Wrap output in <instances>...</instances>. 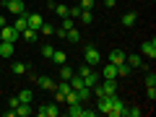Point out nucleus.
<instances>
[{
    "mask_svg": "<svg viewBox=\"0 0 156 117\" xmlns=\"http://www.w3.org/2000/svg\"><path fill=\"white\" fill-rule=\"evenodd\" d=\"M21 39H23V42H29V44H34V42H37V39H39V31H34V29H23V31H21Z\"/></svg>",
    "mask_w": 156,
    "mask_h": 117,
    "instance_id": "4468645a",
    "label": "nucleus"
},
{
    "mask_svg": "<svg viewBox=\"0 0 156 117\" xmlns=\"http://www.w3.org/2000/svg\"><path fill=\"white\" fill-rule=\"evenodd\" d=\"M13 29H16L18 34L26 29V13H18V16H16V23H13Z\"/></svg>",
    "mask_w": 156,
    "mask_h": 117,
    "instance_id": "6ab92c4d",
    "label": "nucleus"
},
{
    "mask_svg": "<svg viewBox=\"0 0 156 117\" xmlns=\"http://www.w3.org/2000/svg\"><path fill=\"white\" fill-rule=\"evenodd\" d=\"M0 26H5V18H3V16H0Z\"/></svg>",
    "mask_w": 156,
    "mask_h": 117,
    "instance_id": "f704fd0d",
    "label": "nucleus"
},
{
    "mask_svg": "<svg viewBox=\"0 0 156 117\" xmlns=\"http://www.w3.org/2000/svg\"><path fill=\"white\" fill-rule=\"evenodd\" d=\"M101 78H104V81H117V65L107 62V65L101 68Z\"/></svg>",
    "mask_w": 156,
    "mask_h": 117,
    "instance_id": "9d476101",
    "label": "nucleus"
},
{
    "mask_svg": "<svg viewBox=\"0 0 156 117\" xmlns=\"http://www.w3.org/2000/svg\"><path fill=\"white\" fill-rule=\"evenodd\" d=\"M11 70L16 73V76H23V73L29 70V65H26V62H13V65H11Z\"/></svg>",
    "mask_w": 156,
    "mask_h": 117,
    "instance_id": "5701e85b",
    "label": "nucleus"
},
{
    "mask_svg": "<svg viewBox=\"0 0 156 117\" xmlns=\"http://www.w3.org/2000/svg\"><path fill=\"white\" fill-rule=\"evenodd\" d=\"M70 76H73V68H68V62L60 65V81H70Z\"/></svg>",
    "mask_w": 156,
    "mask_h": 117,
    "instance_id": "b1692460",
    "label": "nucleus"
},
{
    "mask_svg": "<svg viewBox=\"0 0 156 117\" xmlns=\"http://www.w3.org/2000/svg\"><path fill=\"white\" fill-rule=\"evenodd\" d=\"M55 34H57V37H60V39H65V34H68V29H65V26H60V29H55Z\"/></svg>",
    "mask_w": 156,
    "mask_h": 117,
    "instance_id": "473e14b6",
    "label": "nucleus"
},
{
    "mask_svg": "<svg viewBox=\"0 0 156 117\" xmlns=\"http://www.w3.org/2000/svg\"><path fill=\"white\" fill-rule=\"evenodd\" d=\"M109 62H112V65L125 62V52H122V50H112V52H109Z\"/></svg>",
    "mask_w": 156,
    "mask_h": 117,
    "instance_id": "2eb2a0df",
    "label": "nucleus"
},
{
    "mask_svg": "<svg viewBox=\"0 0 156 117\" xmlns=\"http://www.w3.org/2000/svg\"><path fill=\"white\" fill-rule=\"evenodd\" d=\"M146 86H156V76L154 73H146Z\"/></svg>",
    "mask_w": 156,
    "mask_h": 117,
    "instance_id": "7c9ffc66",
    "label": "nucleus"
},
{
    "mask_svg": "<svg viewBox=\"0 0 156 117\" xmlns=\"http://www.w3.org/2000/svg\"><path fill=\"white\" fill-rule=\"evenodd\" d=\"M125 62L130 68H143V57L140 55H125Z\"/></svg>",
    "mask_w": 156,
    "mask_h": 117,
    "instance_id": "f3484780",
    "label": "nucleus"
},
{
    "mask_svg": "<svg viewBox=\"0 0 156 117\" xmlns=\"http://www.w3.org/2000/svg\"><path fill=\"white\" fill-rule=\"evenodd\" d=\"M68 115H70V117H86V107L81 104V101H76V104H68Z\"/></svg>",
    "mask_w": 156,
    "mask_h": 117,
    "instance_id": "9b49d317",
    "label": "nucleus"
},
{
    "mask_svg": "<svg viewBox=\"0 0 156 117\" xmlns=\"http://www.w3.org/2000/svg\"><path fill=\"white\" fill-rule=\"evenodd\" d=\"M76 94H78V101L83 104V101H89V96H91V89H89V86H81V89L76 91Z\"/></svg>",
    "mask_w": 156,
    "mask_h": 117,
    "instance_id": "412c9836",
    "label": "nucleus"
},
{
    "mask_svg": "<svg viewBox=\"0 0 156 117\" xmlns=\"http://www.w3.org/2000/svg\"><path fill=\"white\" fill-rule=\"evenodd\" d=\"M37 115H42V117H57L60 109H57V104H42L37 109Z\"/></svg>",
    "mask_w": 156,
    "mask_h": 117,
    "instance_id": "6e6552de",
    "label": "nucleus"
},
{
    "mask_svg": "<svg viewBox=\"0 0 156 117\" xmlns=\"http://www.w3.org/2000/svg\"><path fill=\"white\" fill-rule=\"evenodd\" d=\"M78 18H81L83 23H91V21H94V16H91V11H81V16H78Z\"/></svg>",
    "mask_w": 156,
    "mask_h": 117,
    "instance_id": "c85d7f7f",
    "label": "nucleus"
},
{
    "mask_svg": "<svg viewBox=\"0 0 156 117\" xmlns=\"http://www.w3.org/2000/svg\"><path fill=\"white\" fill-rule=\"evenodd\" d=\"M31 89H21V91H18V101H31Z\"/></svg>",
    "mask_w": 156,
    "mask_h": 117,
    "instance_id": "a878e982",
    "label": "nucleus"
},
{
    "mask_svg": "<svg viewBox=\"0 0 156 117\" xmlns=\"http://www.w3.org/2000/svg\"><path fill=\"white\" fill-rule=\"evenodd\" d=\"M50 60L55 62V65H65V62H68V55H65L62 50H55V52H52V57H50Z\"/></svg>",
    "mask_w": 156,
    "mask_h": 117,
    "instance_id": "dca6fc26",
    "label": "nucleus"
},
{
    "mask_svg": "<svg viewBox=\"0 0 156 117\" xmlns=\"http://www.w3.org/2000/svg\"><path fill=\"white\" fill-rule=\"evenodd\" d=\"M78 5H81V11H91V8H94L96 3H94V0H81Z\"/></svg>",
    "mask_w": 156,
    "mask_h": 117,
    "instance_id": "c756f323",
    "label": "nucleus"
},
{
    "mask_svg": "<svg viewBox=\"0 0 156 117\" xmlns=\"http://www.w3.org/2000/svg\"><path fill=\"white\" fill-rule=\"evenodd\" d=\"M99 86L104 89V94H107V96L117 94V83H115V81H104V83H99Z\"/></svg>",
    "mask_w": 156,
    "mask_h": 117,
    "instance_id": "aec40b11",
    "label": "nucleus"
},
{
    "mask_svg": "<svg viewBox=\"0 0 156 117\" xmlns=\"http://www.w3.org/2000/svg\"><path fill=\"white\" fill-rule=\"evenodd\" d=\"M65 39H68V42H73V44H78V42H81V31H78L76 26H73V29H68Z\"/></svg>",
    "mask_w": 156,
    "mask_h": 117,
    "instance_id": "a211bd4d",
    "label": "nucleus"
},
{
    "mask_svg": "<svg viewBox=\"0 0 156 117\" xmlns=\"http://www.w3.org/2000/svg\"><path fill=\"white\" fill-rule=\"evenodd\" d=\"M0 39H5V42H16V39H21V34H18L13 26H8V23H5V26L0 29Z\"/></svg>",
    "mask_w": 156,
    "mask_h": 117,
    "instance_id": "39448f33",
    "label": "nucleus"
},
{
    "mask_svg": "<svg viewBox=\"0 0 156 117\" xmlns=\"http://www.w3.org/2000/svg\"><path fill=\"white\" fill-rule=\"evenodd\" d=\"M122 112H125L122 99H120L117 94H112L109 96V104H107V115H109V117H122Z\"/></svg>",
    "mask_w": 156,
    "mask_h": 117,
    "instance_id": "f257e3e1",
    "label": "nucleus"
},
{
    "mask_svg": "<svg viewBox=\"0 0 156 117\" xmlns=\"http://www.w3.org/2000/svg\"><path fill=\"white\" fill-rule=\"evenodd\" d=\"M78 76L83 78V83L89 86V89H94V86L99 83V76H96V73L91 70V65H83V68H78Z\"/></svg>",
    "mask_w": 156,
    "mask_h": 117,
    "instance_id": "f03ea898",
    "label": "nucleus"
},
{
    "mask_svg": "<svg viewBox=\"0 0 156 117\" xmlns=\"http://www.w3.org/2000/svg\"><path fill=\"white\" fill-rule=\"evenodd\" d=\"M117 5V0H104V8H115Z\"/></svg>",
    "mask_w": 156,
    "mask_h": 117,
    "instance_id": "72a5a7b5",
    "label": "nucleus"
},
{
    "mask_svg": "<svg viewBox=\"0 0 156 117\" xmlns=\"http://www.w3.org/2000/svg\"><path fill=\"white\" fill-rule=\"evenodd\" d=\"M0 29H3V26H0Z\"/></svg>",
    "mask_w": 156,
    "mask_h": 117,
    "instance_id": "c9c22d12",
    "label": "nucleus"
},
{
    "mask_svg": "<svg viewBox=\"0 0 156 117\" xmlns=\"http://www.w3.org/2000/svg\"><path fill=\"white\" fill-rule=\"evenodd\" d=\"M39 31H42V34H44V37H52V34H55V26H52V23H42V29H39Z\"/></svg>",
    "mask_w": 156,
    "mask_h": 117,
    "instance_id": "bb28decb",
    "label": "nucleus"
},
{
    "mask_svg": "<svg viewBox=\"0 0 156 117\" xmlns=\"http://www.w3.org/2000/svg\"><path fill=\"white\" fill-rule=\"evenodd\" d=\"M140 55L154 60V57H156V39H148V42H143V44H140Z\"/></svg>",
    "mask_w": 156,
    "mask_h": 117,
    "instance_id": "423d86ee",
    "label": "nucleus"
},
{
    "mask_svg": "<svg viewBox=\"0 0 156 117\" xmlns=\"http://www.w3.org/2000/svg\"><path fill=\"white\" fill-rule=\"evenodd\" d=\"M37 83L42 86V89H44V91H55V86H57V83H55V81H52L50 76H39V78H37Z\"/></svg>",
    "mask_w": 156,
    "mask_h": 117,
    "instance_id": "ddd939ff",
    "label": "nucleus"
},
{
    "mask_svg": "<svg viewBox=\"0 0 156 117\" xmlns=\"http://www.w3.org/2000/svg\"><path fill=\"white\" fill-rule=\"evenodd\" d=\"M83 60H86V65H91V68H96L101 62V55H99V50L96 47H86V52H83Z\"/></svg>",
    "mask_w": 156,
    "mask_h": 117,
    "instance_id": "7ed1b4c3",
    "label": "nucleus"
},
{
    "mask_svg": "<svg viewBox=\"0 0 156 117\" xmlns=\"http://www.w3.org/2000/svg\"><path fill=\"white\" fill-rule=\"evenodd\" d=\"M42 23H44V16H42V13H26V26H29V29L39 31Z\"/></svg>",
    "mask_w": 156,
    "mask_h": 117,
    "instance_id": "20e7f679",
    "label": "nucleus"
},
{
    "mask_svg": "<svg viewBox=\"0 0 156 117\" xmlns=\"http://www.w3.org/2000/svg\"><path fill=\"white\" fill-rule=\"evenodd\" d=\"M18 104H21V101H18V96H13V99H8V107H11V109H16Z\"/></svg>",
    "mask_w": 156,
    "mask_h": 117,
    "instance_id": "2f4dec72",
    "label": "nucleus"
},
{
    "mask_svg": "<svg viewBox=\"0 0 156 117\" xmlns=\"http://www.w3.org/2000/svg\"><path fill=\"white\" fill-rule=\"evenodd\" d=\"M52 11H55L60 18H65V16H68V5H60V3H55V5H52Z\"/></svg>",
    "mask_w": 156,
    "mask_h": 117,
    "instance_id": "393cba45",
    "label": "nucleus"
},
{
    "mask_svg": "<svg viewBox=\"0 0 156 117\" xmlns=\"http://www.w3.org/2000/svg\"><path fill=\"white\" fill-rule=\"evenodd\" d=\"M13 112V117H29V115H31V101H21V104H18L16 107V109H11Z\"/></svg>",
    "mask_w": 156,
    "mask_h": 117,
    "instance_id": "0eeeda50",
    "label": "nucleus"
},
{
    "mask_svg": "<svg viewBox=\"0 0 156 117\" xmlns=\"http://www.w3.org/2000/svg\"><path fill=\"white\" fill-rule=\"evenodd\" d=\"M120 21H122V26H133V23H135V21H138V16H135V13H133V11H130V13H125V16H122V18H120Z\"/></svg>",
    "mask_w": 156,
    "mask_h": 117,
    "instance_id": "4be33fe9",
    "label": "nucleus"
},
{
    "mask_svg": "<svg viewBox=\"0 0 156 117\" xmlns=\"http://www.w3.org/2000/svg\"><path fill=\"white\" fill-rule=\"evenodd\" d=\"M13 50H16V42H5V39H0V57H13Z\"/></svg>",
    "mask_w": 156,
    "mask_h": 117,
    "instance_id": "1a4fd4ad",
    "label": "nucleus"
},
{
    "mask_svg": "<svg viewBox=\"0 0 156 117\" xmlns=\"http://www.w3.org/2000/svg\"><path fill=\"white\" fill-rule=\"evenodd\" d=\"M5 5H8V11H11L13 16H18V13H26V8H23V0H8Z\"/></svg>",
    "mask_w": 156,
    "mask_h": 117,
    "instance_id": "f8f14e48",
    "label": "nucleus"
},
{
    "mask_svg": "<svg viewBox=\"0 0 156 117\" xmlns=\"http://www.w3.org/2000/svg\"><path fill=\"white\" fill-rule=\"evenodd\" d=\"M52 52H55V47H50V44H44V47H42V57H44V60H50V57H52Z\"/></svg>",
    "mask_w": 156,
    "mask_h": 117,
    "instance_id": "cd10ccee",
    "label": "nucleus"
}]
</instances>
